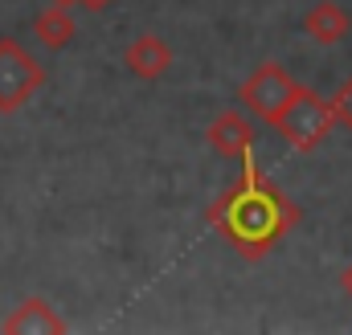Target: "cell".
Listing matches in <instances>:
<instances>
[{"instance_id": "cell-2", "label": "cell", "mask_w": 352, "mask_h": 335, "mask_svg": "<svg viewBox=\"0 0 352 335\" xmlns=\"http://www.w3.org/2000/svg\"><path fill=\"white\" fill-rule=\"evenodd\" d=\"M266 127H270L283 143H291L295 152H316V148L328 139V131L336 127V119H332V102H328L324 94H316L311 86L299 82Z\"/></svg>"}, {"instance_id": "cell-4", "label": "cell", "mask_w": 352, "mask_h": 335, "mask_svg": "<svg viewBox=\"0 0 352 335\" xmlns=\"http://www.w3.org/2000/svg\"><path fill=\"white\" fill-rule=\"evenodd\" d=\"M295 78H291V70L287 66H278V62H263L258 70H250L242 86H238V102L250 111V115H258L263 123H270L274 115H278V106L291 98V90H295Z\"/></svg>"}, {"instance_id": "cell-13", "label": "cell", "mask_w": 352, "mask_h": 335, "mask_svg": "<svg viewBox=\"0 0 352 335\" xmlns=\"http://www.w3.org/2000/svg\"><path fill=\"white\" fill-rule=\"evenodd\" d=\"M50 4H58V8H70V4H78V0H50Z\"/></svg>"}, {"instance_id": "cell-1", "label": "cell", "mask_w": 352, "mask_h": 335, "mask_svg": "<svg viewBox=\"0 0 352 335\" xmlns=\"http://www.w3.org/2000/svg\"><path fill=\"white\" fill-rule=\"evenodd\" d=\"M209 225L221 233V242L246 262H263L295 225L299 209L283 196L274 180H266L254 156L242 160V176L209 205Z\"/></svg>"}, {"instance_id": "cell-8", "label": "cell", "mask_w": 352, "mask_h": 335, "mask_svg": "<svg viewBox=\"0 0 352 335\" xmlns=\"http://www.w3.org/2000/svg\"><path fill=\"white\" fill-rule=\"evenodd\" d=\"M352 21L349 12L336 4V0H320L307 16H303V33L316 41V45H340L344 37H349Z\"/></svg>"}, {"instance_id": "cell-3", "label": "cell", "mask_w": 352, "mask_h": 335, "mask_svg": "<svg viewBox=\"0 0 352 335\" xmlns=\"http://www.w3.org/2000/svg\"><path fill=\"white\" fill-rule=\"evenodd\" d=\"M41 86H45V66L16 37H0V115L21 111Z\"/></svg>"}, {"instance_id": "cell-7", "label": "cell", "mask_w": 352, "mask_h": 335, "mask_svg": "<svg viewBox=\"0 0 352 335\" xmlns=\"http://www.w3.org/2000/svg\"><path fill=\"white\" fill-rule=\"evenodd\" d=\"M0 332L8 335H62L66 332V319L45 303V299H25L21 307H12V315L0 323Z\"/></svg>"}, {"instance_id": "cell-9", "label": "cell", "mask_w": 352, "mask_h": 335, "mask_svg": "<svg viewBox=\"0 0 352 335\" xmlns=\"http://www.w3.org/2000/svg\"><path fill=\"white\" fill-rule=\"evenodd\" d=\"M74 33H78V25H74L70 8L50 4L45 12H37V16H33V37H37L45 49H66V45L74 41Z\"/></svg>"}, {"instance_id": "cell-5", "label": "cell", "mask_w": 352, "mask_h": 335, "mask_svg": "<svg viewBox=\"0 0 352 335\" xmlns=\"http://www.w3.org/2000/svg\"><path fill=\"white\" fill-rule=\"evenodd\" d=\"M205 143L221 160H246V156H254V127L242 111H217L205 131Z\"/></svg>"}, {"instance_id": "cell-10", "label": "cell", "mask_w": 352, "mask_h": 335, "mask_svg": "<svg viewBox=\"0 0 352 335\" xmlns=\"http://www.w3.org/2000/svg\"><path fill=\"white\" fill-rule=\"evenodd\" d=\"M328 102H332V119H336V127L352 131V78L349 82H340V90H336Z\"/></svg>"}, {"instance_id": "cell-12", "label": "cell", "mask_w": 352, "mask_h": 335, "mask_svg": "<svg viewBox=\"0 0 352 335\" xmlns=\"http://www.w3.org/2000/svg\"><path fill=\"white\" fill-rule=\"evenodd\" d=\"M340 290H344V294H349V303H352V262H349V270H344V274H340Z\"/></svg>"}, {"instance_id": "cell-6", "label": "cell", "mask_w": 352, "mask_h": 335, "mask_svg": "<svg viewBox=\"0 0 352 335\" xmlns=\"http://www.w3.org/2000/svg\"><path fill=\"white\" fill-rule=\"evenodd\" d=\"M176 54L173 45L164 41V37H156V33H140L127 49H123V66H127V74H135L140 82H160L168 70H173Z\"/></svg>"}, {"instance_id": "cell-11", "label": "cell", "mask_w": 352, "mask_h": 335, "mask_svg": "<svg viewBox=\"0 0 352 335\" xmlns=\"http://www.w3.org/2000/svg\"><path fill=\"white\" fill-rule=\"evenodd\" d=\"M78 4H82V8H90V12H102V8H111L115 0H78Z\"/></svg>"}]
</instances>
